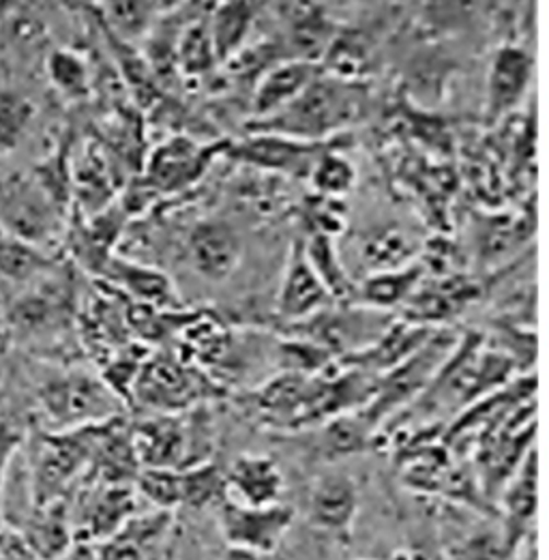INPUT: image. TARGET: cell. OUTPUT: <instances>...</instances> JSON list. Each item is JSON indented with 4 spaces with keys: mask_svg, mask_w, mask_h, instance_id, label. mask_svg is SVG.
<instances>
[{
    "mask_svg": "<svg viewBox=\"0 0 549 560\" xmlns=\"http://www.w3.org/2000/svg\"><path fill=\"white\" fill-rule=\"evenodd\" d=\"M65 303L50 294H31L20 299L13 305V323L17 329L24 331H39L44 327H50L56 318L62 314Z\"/></svg>",
    "mask_w": 549,
    "mask_h": 560,
    "instance_id": "26",
    "label": "cell"
},
{
    "mask_svg": "<svg viewBox=\"0 0 549 560\" xmlns=\"http://www.w3.org/2000/svg\"><path fill=\"white\" fill-rule=\"evenodd\" d=\"M20 537L37 560H60L78 541L73 520L62 501L35 506Z\"/></svg>",
    "mask_w": 549,
    "mask_h": 560,
    "instance_id": "15",
    "label": "cell"
},
{
    "mask_svg": "<svg viewBox=\"0 0 549 560\" xmlns=\"http://www.w3.org/2000/svg\"><path fill=\"white\" fill-rule=\"evenodd\" d=\"M232 140L198 144L187 136H174L162 142L147 160L144 187L160 194H178L196 185L218 158H225Z\"/></svg>",
    "mask_w": 549,
    "mask_h": 560,
    "instance_id": "6",
    "label": "cell"
},
{
    "mask_svg": "<svg viewBox=\"0 0 549 560\" xmlns=\"http://www.w3.org/2000/svg\"><path fill=\"white\" fill-rule=\"evenodd\" d=\"M97 428L46 434L33 459V503H58L71 483L91 466Z\"/></svg>",
    "mask_w": 549,
    "mask_h": 560,
    "instance_id": "5",
    "label": "cell"
},
{
    "mask_svg": "<svg viewBox=\"0 0 549 560\" xmlns=\"http://www.w3.org/2000/svg\"><path fill=\"white\" fill-rule=\"evenodd\" d=\"M48 75L67 100H84L91 93L89 65L73 50H55L48 57Z\"/></svg>",
    "mask_w": 549,
    "mask_h": 560,
    "instance_id": "23",
    "label": "cell"
},
{
    "mask_svg": "<svg viewBox=\"0 0 549 560\" xmlns=\"http://www.w3.org/2000/svg\"><path fill=\"white\" fill-rule=\"evenodd\" d=\"M314 80L316 71L307 60H283L274 65L254 86L252 120L279 113L292 104Z\"/></svg>",
    "mask_w": 549,
    "mask_h": 560,
    "instance_id": "14",
    "label": "cell"
},
{
    "mask_svg": "<svg viewBox=\"0 0 549 560\" xmlns=\"http://www.w3.org/2000/svg\"><path fill=\"white\" fill-rule=\"evenodd\" d=\"M11 7H13L11 2H7V0H0V22H2V20H4V15L11 11Z\"/></svg>",
    "mask_w": 549,
    "mask_h": 560,
    "instance_id": "30",
    "label": "cell"
},
{
    "mask_svg": "<svg viewBox=\"0 0 549 560\" xmlns=\"http://www.w3.org/2000/svg\"><path fill=\"white\" fill-rule=\"evenodd\" d=\"M131 441L142 468H189L207 457V430L198 410L153 415L131 428Z\"/></svg>",
    "mask_w": 549,
    "mask_h": 560,
    "instance_id": "2",
    "label": "cell"
},
{
    "mask_svg": "<svg viewBox=\"0 0 549 560\" xmlns=\"http://www.w3.org/2000/svg\"><path fill=\"white\" fill-rule=\"evenodd\" d=\"M75 194L84 205L86 215H97L108 209L112 198L110 174L102 158H89L75 174Z\"/></svg>",
    "mask_w": 549,
    "mask_h": 560,
    "instance_id": "25",
    "label": "cell"
},
{
    "mask_svg": "<svg viewBox=\"0 0 549 560\" xmlns=\"http://www.w3.org/2000/svg\"><path fill=\"white\" fill-rule=\"evenodd\" d=\"M211 7L213 2L200 4V9L183 28L178 52H176L178 75L183 78L202 80L211 75L221 65L215 42H213V33H211V20H209Z\"/></svg>",
    "mask_w": 549,
    "mask_h": 560,
    "instance_id": "18",
    "label": "cell"
},
{
    "mask_svg": "<svg viewBox=\"0 0 549 560\" xmlns=\"http://www.w3.org/2000/svg\"><path fill=\"white\" fill-rule=\"evenodd\" d=\"M220 509L223 539L232 548H243L256 555H273L292 524V509L285 504L245 506L225 499Z\"/></svg>",
    "mask_w": 549,
    "mask_h": 560,
    "instance_id": "7",
    "label": "cell"
},
{
    "mask_svg": "<svg viewBox=\"0 0 549 560\" xmlns=\"http://www.w3.org/2000/svg\"><path fill=\"white\" fill-rule=\"evenodd\" d=\"M60 198L42 176L13 172L0 178V232L42 245L60 228Z\"/></svg>",
    "mask_w": 549,
    "mask_h": 560,
    "instance_id": "4",
    "label": "cell"
},
{
    "mask_svg": "<svg viewBox=\"0 0 549 560\" xmlns=\"http://www.w3.org/2000/svg\"><path fill=\"white\" fill-rule=\"evenodd\" d=\"M125 211H112L106 209L89 220V224L82 228V232L75 236V256L78 260L97 273H104L108 267L114 254V243L122 230L125 222Z\"/></svg>",
    "mask_w": 549,
    "mask_h": 560,
    "instance_id": "20",
    "label": "cell"
},
{
    "mask_svg": "<svg viewBox=\"0 0 549 560\" xmlns=\"http://www.w3.org/2000/svg\"><path fill=\"white\" fill-rule=\"evenodd\" d=\"M243 236L225 220H202L187 236V258L194 271L209 281H225L243 260Z\"/></svg>",
    "mask_w": 549,
    "mask_h": 560,
    "instance_id": "8",
    "label": "cell"
},
{
    "mask_svg": "<svg viewBox=\"0 0 549 560\" xmlns=\"http://www.w3.org/2000/svg\"><path fill=\"white\" fill-rule=\"evenodd\" d=\"M221 560H262V557L256 555V552L243 550V548H232V546H227Z\"/></svg>",
    "mask_w": 549,
    "mask_h": 560,
    "instance_id": "29",
    "label": "cell"
},
{
    "mask_svg": "<svg viewBox=\"0 0 549 560\" xmlns=\"http://www.w3.org/2000/svg\"><path fill=\"white\" fill-rule=\"evenodd\" d=\"M227 499L245 506H273L283 492V477L273 457L245 453L225 470Z\"/></svg>",
    "mask_w": 549,
    "mask_h": 560,
    "instance_id": "11",
    "label": "cell"
},
{
    "mask_svg": "<svg viewBox=\"0 0 549 560\" xmlns=\"http://www.w3.org/2000/svg\"><path fill=\"white\" fill-rule=\"evenodd\" d=\"M39 404L55 432H71L108 423L120 417L125 401L104 378L86 372H65L46 381Z\"/></svg>",
    "mask_w": 549,
    "mask_h": 560,
    "instance_id": "1",
    "label": "cell"
},
{
    "mask_svg": "<svg viewBox=\"0 0 549 560\" xmlns=\"http://www.w3.org/2000/svg\"><path fill=\"white\" fill-rule=\"evenodd\" d=\"M174 513L153 509L136 513L125 528L108 541L97 544L100 560H151L170 533Z\"/></svg>",
    "mask_w": 549,
    "mask_h": 560,
    "instance_id": "12",
    "label": "cell"
},
{
    "mask_svg": "<svg viewBox=\"0 0 549 560\" xmlns=\"http://www.w3.org/2000/svg\"><path fill=\"white\" fill-rule=\"evenodd\" d=\"M172 7V2L155 0H112L97 4L95 11L106 33L122 44L147 39L157 20Z\"/></svg>",
    "mask_w": 549,
    "mask_h": 560,
    "instance_id": "19",
    "label": "cell"
},
{
    "mask_svg": "<svg viewBox=\"0 0 549 560\" xmlns=\"http://www.w3.org/2000/svg\"><path fill=\"white\" fill-rule=\"evenodd\" d=\"M323 299V285L316 278L307 254L301 245H294L283 271V281L277 296V314L283 320H299L307 316Z\"/></svg>",
    "mask_w": 549,
    "mask_h": 560,
    "instance_id": "16",
    "label": "cell"
},
{
    "mask_svg": "<svg viewBox=\"0 0 549 560\" xmlns=\"http://www.w3.org/2000/svg\"><path fill=\"white\" fill-rule=\"evenodd\" d=\"M180 509L202 511L220 506L227 499L225 472L215 462H205L189 468H178Z\"/></svg>",
    "mask_w": 549,
    "mask_h": 560,
    "instance_id": "21",
    "label": "cell"
},
{
    "mask_svg": "<svg viewBox=\"0 0 549 560\" xmlns=\"http://www.w3.org/2000/svg\"><path fill=\"white\" fill-rule=\"evenodd\" d=\"M22 443H24L22 430L11 421L0 419V503H2V488H4L11 459L17 453V448L22 447Z\"/></svg>",
    "mask_w": 549,
    "mask_h": 560,
    "instance_id": "27",
    "label": "cell"
},
{
    "mask_svg": "<svg viewBox=\"0 0 549 560\" xmlns=\"http://www.w3.org/2000/svg\"><path fill=\"white\" fill-rule=\"evenodd\" d=\"M267 7L254 0H230L213 2L211 7V33L221 65L236 57L245 46H249V35L258 22V15Z\"/></svg>",
    "mask_w": 549,
    "mask_h": 560,
    "instance_id": "17",
    "label": "cell"
},
{
    "mask_svg": "<svg viewBox=\"0 0 549 560\" xmlns=\"http://www.w3.org/2000/svg\"><path fill=\"white\" fill-rule=\"evenodd\" d=\"M223 389L209 381L202 372L191 368L187 361L174 357H155L144 361L131 401L155 415H183L202 406L211 397H220Z\"/></svg>",
    "mask_w": 549,
    "mask_h": 560,
    "instance_id": "3",
    "label": "cell"
},
{
    "mask_svg": "<svg viewBox=\"0 0 549 560\" xmlns=\"http://www.w3.org/2000/svg\"><path fill=\"white\" fill-rule=\"evenodd\" d=\"M35 106L15 91H0V158L11 153L26 136Z\"/></svg>",
    "mask_w": 549,
    "mask_h": 560,
    "instance_id": "24",
    "label": "cell"
},
{
    "mask_svg": "<svg viewBox=\"0 0 549 560\" xmlns=\"http://www.w3.org/2000/svg\"><path fill=\"white\" fill-rule=\"evenodd\" d=\"M60 560H100L97 559V550L93 544H84V541H75V546L62 557Z\"/></svg>",
    "mask_w": 549,
    "mask_h": 560,
    "instance_id": "28",
    "label": "cell"
},
{
    "mask_svg": "<svg viewBox=\"0 0 549 560\" xmlns=\"http://www.w3.org/2000/svg\"><path fill=\"white\" fill-rule=\"evenodd\" d=\"M52 260L28 241L0 232V278L26 283L50 271Z\"/></svg>",
    "mask_w": 549,
    "mask_h": 560,
    "instance_id": "22",
    "label": "cell"
},
{
    "mask_svg": "<svg viewBox=\"0 0 549 560\" xmlns=\"http://www.w3.org/2000/svg\"><path fill=\"white\" fill-rule=\"evenodd\" d=\"M316 149L303 140L274 136V133H249L243 140H232L225 158L230 162L281 174H301L309 166Z\"/></svg>",
    "mask_w": 549,
    "mask_h": 560,
    "instance_id": "10",
    "label": "cell"
},
{
    "mask_svg": "<svg viewBox=\"0 0 549 560\" xmlns=\"http://www.w3.org/2000/svg\"><path fill=\"white\" fill-rule=\"evenodd\" d=\"M102 276L118 290L131 294L140 305L165 312L183 310V301L164 271L114 256Z\"/></svg>",
    "mask_w": 549,
    "mask_h": 560,
    "instance_id": "13",
    "label": "cell"
},
{
    "mask_svg": "<svg viewBox=\"0 0 549 560\" xmlns=\"http://www.w3.org/2000/svg\"><path fill=\"white\" fill-rule=\"evenodd\" d=\"M138 513L133 486L97 483L84 499L78 520H73L75 537L84 544H104L118 535Z\"/></svg>",
    "mask_w": 549,
    "mask_h": 560,
    "instance_id": "9",
    "label": "cell"
}]
</instances>
